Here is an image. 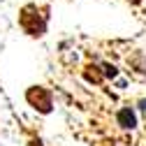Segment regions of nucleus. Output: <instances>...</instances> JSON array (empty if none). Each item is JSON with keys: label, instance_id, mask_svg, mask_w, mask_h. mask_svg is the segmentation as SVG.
I'll use <instances>...</instances> for the list:
<instances>
[{"label": "nucleus", "instance_id": "obj_1", "mask_svg": "<svg viewBox=\"0 0 146 146\" xmlns=\"http://www.w3.org/2000/svg\"><path fill=\"white\" fill-rule=\"evenodd\" d=\"M28 100L33 102V104H37L40 107V111H51V95L46 93L44 88H33V90H28Z\"/></svg>", "mask_w": 146, "mask_h": 146}, {"label": "nucleus", "instance_id": "obj_2", "mask_svg": "<svg viewBox=\"0 0 146 146\" xmlns=\"http://www.w3.org/2000/svg\"><path fill=\"white\" fill-rule=\"evenodd\" d=\"M118 123H121L123 127H130V130H132V127L137 125L135 111H132V109H121V111H118Z\"/></svg>", "mask_w": 146, "mask_h": 146}, {"label": "nucleus", "instance_id": "obj_3", "mask_svg": "<svg viewBox=\"0 0 146 146\" xmlns=\"http://www.w3.org/2000/svg\"><path fill=\"white\" fill-rule=\"evenodd\" d=\"M28 146H42V141H37V139H35V141H30Z\"/></svg>", "mask_w": 146, "mask_h": 146}, {"label": "nucleus", "instance_id": "obj_4", "mask_svg": "<svg viewBox=\"0 0 146 146\" xmlns=\"http://www.w3.org/2000/svg\"><path fill=\"white\" fill-rule=\"evenodd\" d=\"M139 104H141V109H144V111H146V100H141Z\"/></svg>", "mask_w": 146, "mask_h": 146}]
</instances>
